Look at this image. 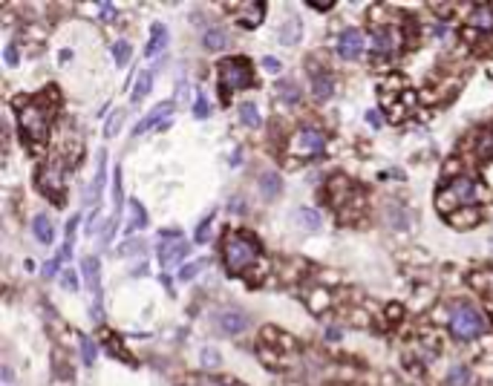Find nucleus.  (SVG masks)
Here are the masks:
<instances>
[{
    "instance_id": "nucleus-1",
    "label": "nucleus",
    "mask_w": 493,
    "mask_h": 386,
    "mask_svg": "<svg viewBox=\"0 0 493 386\" xmlns=\"http://www.w3.org/2000/svg\"><path fill=\"white\" fill-rule=\"evenodd\" d=\"M257 257H260V245L251 233L234 231L225 237V266H228V274H243Z\"/></svg>"
},
{
    "instance_id": "nucleus-2",
    "label": "nucleus",
    "mask_w": 493,
    "mask_h": 386,
    "mask_svg": "<svg viewBox=\"0 0 493 386\" xmlns=\"http://www.w3.org/2000/svg\"><path fill=\"white\" fill-rule=\"evenodd\" d=\"M485 329H488V320L479 314V309L468 306V303L453 306V314H450V332H453L459 340H473V337L482 335Z\"/></svg>"
},
{
    "instance_id": "nucleus-3",
    "label": "nucleus",
    "mask_w": 493,
    "mask_h": 386,
    "mask_svg": "<svg viewBox=\"0 0 493 386\" xmlns=\"http://www.w3.org/2000/svg\"><path fill=\"white\" fill-rule=\"evenodd\" d=\"M52 116V107L44 104V99H38L35 104L21 107V127L29 139H44L47 136V124Z\"/></svg>"
},
{
    "instance_id": "nucleus-4",
    "label": "nucleus",
    "mask_w": 493,
    "mask_h": 386,
    "mask_svg": "<svg viewBox=\"0 0 493 386\" xmlns=\"http://www.w3.org/2000/svg\"><path fill=\"white\" fill-rule=\"evenodd\" d=\"M219 78L225 87L231 90H248L254 87V75H251V66L245 58H228L219 64Z\"/></svg>"
},
{
    "instance_id": "nucleus-5",
    "label": "nucleus",
    "mask_w": 493,
    "mask_h": 386,
    "mask_svg": "<svg viewBox=\"0 0 493 386\" xmlns=\"http://www.w3.org/2000/svg\"><path fill=\"white\" fill-rule=\"evenodd\" d=\"M470 196H473V182L470 179H453L442 193H439V199H435V208H439L442 214H447L450 216V208H453L456 202H470Z\"/></svg>"
},
{
    "instance_id": "nucleus-6",
    "label": "nucleus",
    "mask_w": 493,
    "mask_h": 386,
    "mask_svg": "<svg viewBox=\"0 0 493 386\" xmlns=\"http://www.w3.org/2000/svg\"><path fill=\"white\" fill-rule=\"evenodd\" d=\"M323 144H326V136H323L317 127H303L291 142V153L300 159H312L323 153Z\"/></svg>"
},
{
    "instance_id": "nucleus-7",
    "label": "nucleus",
    "mask_w": 493,
    "mask_h": 386,
    "mask_svg": "<svg viewBox=\"0 0 493 386\" xmlns=\"http://www.w3.org/2000/svg\"><path fill=\"white\" fill-rule=\"evenodd\" d=\"M361 52H363V35H361V29H346L341 38H337V55H341L344 61L361 58Z\"/></svg>"
},
{
    "instance_id": "nucleus-8",
    "label": "nucleus",
    "mask_w": 493,
    "mask_h": 386,
    "mask_svg": "<svg viewBox=\"0 0 493 386\" xmlns=\"http://www.w3.org/2000/svg\"><path fill=\"white\" fill-rule=\"evenodd\" d=\"M217 323H219V329L225 335H239L248 326V317H245V311H239V309H222L219 317H217Z\"/></svg>"
},
{
    "instance_id": "nucleus-9",
    "label": "nucleus",
    "mask_w": 493,
    "mask_h": 386,
    "mask_svg": "<svg viewBox=\"0 0 493 386\" xmlns=\"http://www.w3.org/2000/svg\"><path fill=\"white\" fill-rule=\"evenodd\" d=\"M188 251H191V245H188L185 240L162 242V245H159V259H162V266H165V268H171V266H176V263H179V259H185V257H188Z\"/></svg>"
},
{
    "instance_id": "nucleus-10",
    "label": "nucleus",
    "mask_w": 493,
    "mask_h": 386,
    "mask_svg": "<svg viewBox=\"0 0 493 386\" xmlns=\"http://www.w3.org/2000/svg\"><path fill=\"white\" fill-rule=\"evenodd\" d=\"M398 29H392V26H381V29H375L372 32V49L375 52H384V55H389V52H396L398 49Z\"/></svg>"
},
{
    "instance_id": "nucleus-11",
    "label": "nucleus",
    "mask_w": 493,
    "mask_h": 386,
    "mask_svg": "<svg viewBox=\"0 0 493 386\" xmlns=\"http://www.w3.org/2000/svg\"><path fill=\"white\" fill-rule=\"evenodd\" d=\"M171 113H173V104H159L156 110H153V113H147L142 121L136 124V136H142V133H147L150 127H162L165 121H171Z\"/></svg>"
},
{
    "instance_id": "nucleus-12",
    "label": "nucleus",
    "mask_w": 493,
    "mask_h": 386,
    "mask_svg": "<svg viewBox=\"0 0 493 386\" xmlns=\"http://www.w3.org/2000/svg\"><path fill=\"white\" fill-rule=\"evenodd\" d=\"M81 268H84V277H87V283L93 288V294H95V303H101V268H98V259L87 257L81 263Z\"/></svg>"
},
{
    "instance_id": "nucleus-13",
    "label": "nucleus",
    "mask_w": 493,
    "mask_h": 386,
    "mask_svg": "<svg viewBox=\"0 0 493 386\" xmlns=\"http://www.w3.org/2000/svg\"><path fill=\"white\" fill-rule=\"evenodd\" d=\"M237 9H239L237 23L245 26V29H254V26L263 21V12H265L263 3H243V6H237Z\"/></svg>"
},
{
    "instance_id": "nucleus-14",
    "label": "nucleus",
    "mask_w": 493,
    "mask_h": 386,
    "mask_svg": "<svg viewBox=\"0 0 493 386\" xmlns=\"http://www.w3.org/2000/svg\"><path fill=\"white\" fill-rule=\"evenodd\" d=\"M98 168H95V182H93V190H90V196L93 202L101 199V190H104V179H107V150H98Z\"/></svg>"
},
{
    "instance_id": "nucleus-15",
    "label": "nucleus",
    "mask_w": 493,
    "mask_h": 386,
    "mask_svg": "<svg viewBox=\"0 0 493 386\" xmlns=\"http://www.w3.org/2000/svg\"><path fill=\"white\" fill-rule=\"evenodd\" d=\"M32 231H35V237L44 242V245H52V242H55V228H52V219H49V216L38 214L35 222H32Z\"/></svg>"
},
{
    "instance_id": "nucleus-16",
    "label": "nucleus",
    "mask_w": 493,
    "mask_h": 386,
    "mask_svg": "<svg viewBox=\"0 0 493 386\" xmlns=\"http://www.w3.org/2000/svg\"><path fill=\"white\" fill-rule=\"evenodd\" d=\"M40 188H44V190H52L55 196H61V188H64L61 170H58V168H44V173H40Z\"/></svg>"
},
{
    "instance_id": "nucleus-17",
    "label": "nucleus",
    "mask_w": 493,
    "mask_h": 386,
    "mask_svg": "<svg viewBox=\"0 0 493 386\" xmlns=\"http://www.w3.org/2000/svg\"><path fill=\"white\" fill-rule=\"evenodd\" d=\"M202 44H205L208 49L219 52V49H225V47H228V35H225V29H222V26H211V29L205 32V38H202Z\"/></svg>"
},
{
    "instance_id": "nucleus-18",
    "label": "nucleus",
    "mask_w": 493,
    "mask_h": 386,
    "mask_svg": "<svg viewBox=\"0 0 493 386\" xmlns=\"http://www.w3.org/2000/svg\"><path fill=\"white\" fill-rule=\"evenodd\" d=\"M153 90V73L150 70H145V73H139V78H136V87H133V104H139L142 99H147V92Z\"/></svg>"
},
{
    "instance_id": "nucleus-19",
    "label": "nucleus",
    "mask_w": 493,
    "mask_h": 386,
    "mask_svg": "<svg viewBox=\"0 0 493 386\" xmlns=\"http://www.w3.org/2000/svg\"><path fill=\"white\" fill-rule=\"evenodd\" d=\"M277 99H280V101H286V104H298V101H300V90H298V84H294L291 78L280 81V84H277Z\"/></svg>"
},
{
    "instance_id": "nucleus-20",
    "label": "nucleus",
    "mask_w": 493,
    "mask_h": 386,
    "mask_svg": "<svg viewBox=\"0 0 493 386\" xmlns=\"http://www.w3.org/2000/svg\"><path fill=\"white\" fill-rule=\"evenodd\" d=\"M280 188H283V182H280V176H277V173L269 170V173H263V176H260V190H263V196H265V199H274L277 193H280Z\"/></svg>"
},
{
    "instance_id": "nucleus-21",
    "label": "nucleus",
    "mask_w": 493,
    "mask_h": 386,
    "mask_svg": "<svg viewBox=\"0 0 493 386\" xmlns=\"http://www.w3.org/2000/svg\"><path fill=\"white\" fill-rule=\"evenodd\" d=\"M479 222V211L476 208H468V211H459V214H450V225L453 228H473Z\"/></svg>"
},
{
    "instance_id": "nucleus-22",
    "label": "nucleus",
    "mask_w": 493,
    "mask_h": 386,
    "mask_svg": "<svg viewBox=\"0 0 493 386\" xmlns=\"http://www.w3.org/2000/svg\"><path fill=\"white\" fill-rule=\"evenodd\" d=\"M298 225L303 231H320V214L312 208H300L298 211Z\"/></svg>"
},
{
    "instance_id": "nucleus-23",
    "label": "nucleus",
    "mask_w": 493,
    "mask_h": 386,
    "mask_svg": "<svg viewBox=\"0 0 493 386\" xmlns=\"http://www.w3.org/2000/svg\"><path fill=\"white\" fill-rule=\"evenodd\" d=\"M239 118H243V124L245 127H260V110H257V104H251V101H245V104H239Z\"/></svg>"
},
{
    "instance_id": "nucleus-24",
    "label": "nucleus",
    "mask_w": 493,
    "mask_h": 386,
    "mask_svg": "<svg viewBox=\"0 0 493 386\" xmlns=\"http://www.w3.org/2000/svg\"><path fill=\"white\" fill-rule=\"evenodd\" d=\"M153 40H150V47H147V55H156L159 49H165L167 47V29L162 23H153Z\"/></svg>"
},
{
    "instance_id": "nucleus-25",
    "label": "nucleus",
    "mask_w": 493,
    "mask_h": 386,
    "mask_svg": "<svg viewBox=\"0 0 493 386\" xmlns=\"http://www.w3.org/2000/svg\"><path fill=\"white\" fill-rule=\"evenodd\" d=\"M300 32H303V29H300V21H298V18H291L286 26H280V40H283L286 47H291L294 40L300 38Z\"/></svg>"
},
{
    "instance_id": "nucleus-26",
    "label": "nucleus",
    "mask_w": 493,
    "mask_h": 386,
    "mask_svg": "<svg viewBox=\"0 0 493 386\" xmlns=\"http://www.w3.org/2000/svg\"><path fill=\"white\" fill-rule=\"evenodd\" d=\"M470 369L468 366H453L447 372V386H468L470 383Z\"/></svg>"
},
{
    "instance_id": "nucleus-27",
    "label": "nucleus",
    "mask_w": 493,
    "mask_h": 386,
    "mask_svg": "<svg viewBox=\"0 0 493 386\" xmlns=\"http://www.w3.org/2000/svg\"><path fill=\"white\" fill-rule=\"evenodd\" d=\"M312 90H315V99H317V101H326L329 95L335 92L332 78H329V75H315V87H312Z\"/></svg>"
},
{
    "instance_id": "nucleus-28",
    "label": "nucleus",
    "mask_w": 493,
    "mask_h": 386,
    "mask_svg": "<svg viewBox=\"0 0 493 386\" xmlns=\"http://www.w3.org/2000/svg\"><path fill=\"white\" fill-rule=\"evenodd\" d=\"M128 208H130V225H128V231L145 228V225H147V214H145V208H142V205H139V202H130Z\"/></svg>"
},
{
    "instance_id": "nucleus-29",
    "label": "nucleus",
    "mask_w": 493,
    "mask_h": 386,
    "mask_svg": "<svg viewBox=\"0 0 493 386\" xmlns=\"http://www.w3.org/2000/svg\"><path fill=\"white\" fill-rule=\"evenodd\" d=\"M470 21L479 26V29H493V9L490 6H479Z\"/></svg>"
},
{
    "instance_id": "nucleus-30",
    "label": "nucleus",
    "mask_w": 493,
    "mask_h": 386,
    "mask_svg": "<svg viewBox=\"0 0 493 386\" xmlns=\"http://www.w3.org/2000/svg\"><path fill=\"white\" fill-rule=\"evenodd\" d=\"M112 58H116V64H121V66L130 61V44L128 40H119V44L112 47Z\"/></svg>"
},
{
    "instance_id": "nucleus-31",
    "label": "nucleus",
    "mask_w": 493,
    "mask_h": 386,
    "mask_svg": "<svg viewBox=\"0 0 493 386\" xmlns=\"http://www.w3.org/2000/svg\"><path fill=\"white\" fill-rule=\"evenodd\" d=\"M202 266H205V259H196V263H188L185 268H182V271H179V280H193V277H196V274H200V271H202Z\"/></svg>"
},
{
    "instance_id": "nucleus-32",
    "label": "nucleus",
    "mask_w": 493,
    "mask_h": 386,
    "mask_svg": "<svg viewBox=\"0 0 493 386\" xmlns=\"http://www.w3.org/2000/svg\"><path fill=\"white\" fill-rule=\"evenodd\" d=\"M81 355H84V363H95V343L90 337H81Z\"/></svg>"
},
{
    "instance_id": "nucleus-33",
    "label": "nucleus",
    "mask_w": 493,
    "mask_h": 386,
    "mask_svg": "<svg viewBox=\"0 0 493 386\" xmlns=\"http://www.w3.org/2000/svg\"><path fill=\"white\" fill-rule=\"evenodd\" d=\"M200 357H202V366H205V369H217V366L222 363L217 349H202V355H200Z\"/></svg>"
},
{
    "instance_id": "nucleus-34",
    "label": "nucleus",
    "mask_w": 493,
    "mask_h": 386,
    "mask_svg": "<svg viewBox=\"0 0 493 386\" xmlns=\"http://www.w3.org/2000/svg\"><path fill=\"white\" fill-rule=\"evenodd\" d=\"M193 116H196V118H208V116H211V104L205 101V95H200V99H196V107H193Z\"/></svg>"
},
{
    "instance_id": "nucleus-35",
    "label": "nucleus",
    "mask_w": 493,
    "mask_h": 386,
    "mask_svg": "<svg viewBox=\"0 0 493 386\" xmlns=\"http://www.w3.org/2000/svg\"><path fill=\"white\" fill-rule=\"evenodd\" d=\"M211 222H214V216H205V219H202V225L196 228V242H205V237L211 233Z\"/></svg>"
},
{
    "instance_id": "nucleus-36",
    "label": "nucleus",
    "mask_w": 493,
    "mask_h": 386,
    "mask_svg": "<svg viewBox=\"0 0 493 386\" xmlns=\"http://www.w3.org/2000/svg\"><path fill=\"white\" fill-rule=\"evenodd\" d=\"M263 70L265 73H280V70H283V64H280L274 55H265V58H263Z\"/></svg>"
},
{
    "instance_id": "nucleus-37",
    "label": "nucleus",
    "mask_w": 493,
    "mask_h": 386,
    "mask_svg": "<svg viewBox=\"0 0 493 386\" xmlns=\"http://www.w3.org/2000/svg\"><path fill=\"white\" fill-rule=\"evenodd\" d=\"M121 121H124V113H116V116L107 121V130H104V133H107V136H116L119 127H121Z\"/></svg>"
},
{
    "instance_id": "nucleus-38",
    "label": "nucleus",
    "mask_w": 493,
    "mask_h": 386,
    "mask_svg": "<svg viewBox=\"0 0 493 386\" xmlns=\"http://www.w3.org/2000/svg\"><path fill=\"white\" fill-rule=\"evenodd\" d=\"M61 283L69 288V292H78V277H75V271H64V277Z\"/></svg>"
},
{
    "instance_id": "nucleus-39",
    "label": "nucleus",
    "mask_w": 493,
    "mask_h": 386,
    "mask_svg": "<svg viewBox=\"0 0 493 386\" xmlns=\"http://www.w3.org/2000/svg\"><path fill=\"white\" fill-rule=\"evenodd\" d=\"M98 12H101V15H98L101 21H112V18L119 15V12H116V6H110V3H98Z\"/></svg>"
},
{
    "instance_id": "nucleus-40",
    "label": "nucleus",
    "mask_w": 493,
    "mask_h": 386,
    "mask_svg": "<svg viewBox=\"0 0 493 386\" xmlns=\"http://www.w3.org/2000/svg\"><path fill=\"white\" fill-rule=\"evenodd\" d=\"M64 257H67V254L61 251V254H58V257H55V259H52V263H49V266L44 268V274H47V277H55V274H58V268H61V259H64Z\"/></svg>"
},
{
    "instance_id": "nucleus-41",
    "label": "nucleus",
    "mask_w": 493,
    "mask_h": 386,
    "mask_svg": "<svg viewBox=\"0 0 493 386\" xmlns=\"http://www.w3.org/2000/svg\"><path fill=\"white\" fill-rule=\"evenodd\" d=\"M3 58H6L9 66H15V64H18V47H15V44H9L6 52H3Z\"/></svg>"
},
{
    "instance_id": "nucleus-42",
    "label": "nucleus",
    "mask_w": 493,
    "mask_h": 386,
    "mask_svg": "<svg viewBox=\"0 0 493 386\" xmlns=\"http://www.w3.org/2000/svg\"><path fill=\"white\" fill-rule=\"evenodd\" d=\"M326 303H329V297H326V292H317V294L312 297V309H315V311H320L323 306H326Z\"/></svg>"
},
{
    "instance_id": "nucleus-43",
    "label": "nucleus",
    "mask_w": 493,
    "mask_h": 386,
    "mask_svg": "<svg viewBox=\"0 0 493 386\" xmlns=\"http://www.w3.org/2000/svg\"><path fill=\"white\" fill-rule=\"evenodd\" d=\"M366 121H370V127H375V130L381 127V116H378L375 110H370V113H366Z\"/></svg>"
},
{
    "instance_id": "nucleus-44",
    "label": "nucleus",
    "mask_w": 493,
    "mask_h": 386,
    "mask_svg": "<svg viewBox=\"0 0 493 386\" xmlns=\"http://www.w3.org/2000/svg\"><path fill=\"white\" fill-rule=\"evenodd\" d=\"M136 248H139V251H142V245H136V242H128V245H124V248H121V251H119V254H133V251H136Z\"/></svg>"
},
{
    "instance_id": "nucleus-45",
    "label": "nucleus",
    "mask_w": 493,
    "mask_h": 386,
    "mask_svg": "<svg viewBox=\"0 0 493 386\" xmlns=\"http://www.w3.org/2000/svg\"><path fill=\"white\" fill-rule=\"evenodd\" d=\"M387 311H389V317H392V320H398V317H401V306H389Z\"/></svg>"
},
{
    "instance_id": "nucleus-46",
    "label": "nucleus",
    "mask_w": 493,
    "mask_h": 386,
    "mask_svg": "<svg viewBox=\"0 0 493 386\" xmlns=\"http://www.w3.org/2000/svg\"><path fill=\"white\" fill-rule=\"evenodd\" d=\"M312 9H332V3L326 0V3H320V0H312Z\"/></svg>"
},
{
    "instance_id": "nucleus-47",
    "label": "nucleus",
    "mask_w": 493,
    "mask_h": 386,
    "mask_svg": "<svg viewBox=\"0 0 493 386\" xmlns=\"http://www.w3.org/2000/svg\"><path fill=\"white\" fill-rule=\"evenodd\" d=\"M3 381L12 383V369H9V366H3Z\"/></svg>"
},
{
    "instance_id": "nucleus-48",
    "label": "nucleus",
    "mask_w": 493,
    "mask_h": 386,
    "mask_svg": "<svg viewBox=\"0 0 493 386\" xmlns=\"http://www.w3.org/2000/svg\"><path fill=\"white\" fill-rule=\"evenodd\" d=\"M196 386H219V383H214V381H196Z\"/></svg>"
}]
</instances>
